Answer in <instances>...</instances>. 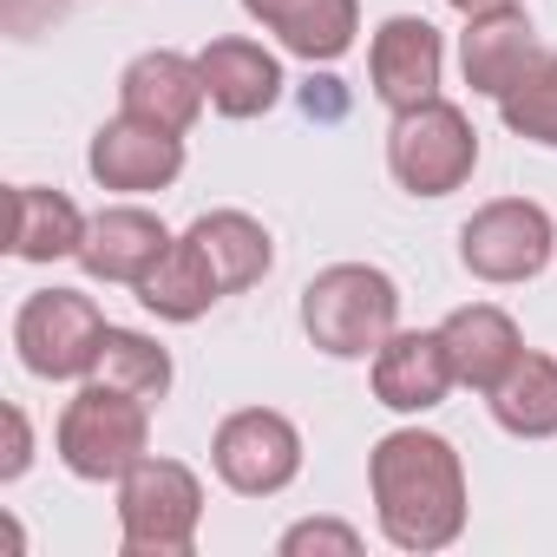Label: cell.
<instances>
[{"label":"cell","mask_w":557,"mask_h":557,"mask_svg":"<svg viewBox=\"0 0 557 557\" xmlns=\"http://www.w3.org/2000/svg\"><path fill=\"white\" fill-rule=\"evenodd\" d=\"M368 492H374V518L381 537L394 550H446L466 531V466L453 453V440L426 433V426H400L387 440H374L368 453Z\"/></svg>","instance_id":"obj_1"},{"label":"cell","mask_w":557,"mask_h":557,"mask_svg":"<svg viewBox=\"0 0 557 557\" xmlns=\"http://www.w3.org/2000/svg\"><path fill=\"white\" fill-rule=\"evenodd\" d=\"M400 329V283L374 262H329L302 289V335L335 361H374Z\"/></svg>","instance_id":"obj_2"},{"label":"cell","mask_w":557,"mask_h":557,"mask_svg":"<svg viewBox=\"0 0 557 557\" xmlns=\"http://www.w3.org/2000/svg\"><path fill=\"white\" fill-rule=\"evenodd\" d=\"M53 446H60V466L86 485H119L145 453H151V400L138 394H119L106 381H86L60 426H53Z\"/></svg>","instance_id":"obj_3"},{"label":"cell","mask_w":557,"mask_h":557,"mask_svg":"<svg viewBox=\"0 0 557 557\" xmlns=\"http://www.w3.org/2000/svg\"><path fill=\"white\" fill-rule=\"evenodd\" d=\"M203 524V479L184 459L145 453L119 479V544L125 557H190Z\"/></svg>","instance_id":"obj_4"},{"label":"cell","mask_w":557,"mask_h":557,"mask_svg":"<svg viewBox=\"0 0 557 557\" xmlns=\"http://www.w3.org/2000/svg\"><path fill=\"white\" fill-rule=\"evenodd\" d=\"M387 171L407 197H453L479 171V132L453 99H426L413 112H394L387 132Z\"/></svg>","instance_id":"obj_5"},{"label":"cell","mask_w":557,"mask_h":557,"mask_svg":"<svg viewBox=\"0 0 557 557\" xmlns=\"http://www.w3.org/2000/svg\"><path fill=\"white\" fill-rule=\"evenodd\" d=\"M106 329L112 322L99 315L92 296H79V289H40L14 315V348H21V368L40 374V381H92Z\"/></svg>","instance_id":"obj_6"},{"label":"cell","mask_w":557,"mask_h":557,"mask_svg":"<svg viewBox=\"0 0 557 557\" xmlns=\"http://www.w3.org/2000/svg\"><path fill=\"white\" fill-rule=\"evenodd\" d=\"M557 256V223L531 197H492L459 230V262L479 283H531Z\"/></svg>","instance_id":"obj_7"},{"label":"cell","mask_w":557,"mask_h":557,"mask_svg":"<svg viewBox=\"0 0 557 557\" xmlns=\"http://www.w3.org/2000/svg\"><path fill=\"white\" fill-rule=\"evenodd\" d=\"M210 466L230 492L243 498H275V492H289L296 472H302V433L289 413H275V407H236L216 440H210Z\"/></svg>","instance_id":"obj_8"},{"label":"cell","mask_w":557,"mask_h":557,"mask_svg":"<svg viewBox=\"0 0 557 557\" xmlns=\"http://www.w3.org/2000/svg\"><path fill=\"white\" fill-rule=\"evenodd\" d=\"M86 171L106 184V190H125V197H145V190H164L177 184L184 171V132H164L151 119H106L86 145Z\"/></svg>","instance_id":"obj_9"},{"label":"cell","mask_w":557,"mask_h":557,"mask_svg":"<svg viewBox=\"0 0 557 557\" xmlns=\"http://www.w3.org/2000/svg\"><path fill=\"white\" fill-rule=\"evenodd\" d=\"M440 73H446V40L433 21H420V14L381 21V34L368 47V79L387 112H413V106L440 99Z\"/></svg>","instance_id":"obj_10"},{"label":"cell","mask_w":557,"mask_h":557,"mask_svg":"<svg viewBox=\"0 0 557 557\" xmlns=\"http://www.w3.org/2000/svg\"><path fill=\"white\" fill-rule=\"evenodd\" d=\"M177 236L164 230V216L158 210H145V203H112V210H99L92 223H86V243H79V269L92 275V283H125V289H138L145 275H151V262L171 249Z\"/></svg>","instance_id":"obj_11"},{"label":"cell","mask_w":557,"mask_h":557,"mask_svg":"<svg viewBox=\"0 0 557 557\" xmlns=\"http://www.w3.org/2000/svg\"><path fill=\"white\" fill-rule=\"evenodd\" d=\"M459 387L453 355L440 342V329H394L374 348V400L394 413H433L446 394Z\"/></svg>","instance_id":"obj_12"},{"label":"cell","mask_w":557,"mask_h":557,"mask_svg":"<svg viewBox=\"0 0 557 557\" xmlns=\"http://www.w3.org/2000/svg\"><path fill=\"white\" fill-rule=\"evenodd\" d=\"M203 106H210V92H203V66H197L190 53L151 47V53H138V60L119 73V112L151 119V125H164V132H190Z\"/></svg>","instance_id":"obj_13"},{"label":"cell","mask_w":557,"mask_h":557,"mask_svg":"<svg viewBox=\"0 0 557 557\" xmlns=\"http://www.w3.org/2000/svg\"><path fill=\"white\" fill-rule=\"evenodd\" d=\"M243 14L309 66H335L361 34V0H243Z\"/></svg>","instance_id":"obj_14"},{"label":"cell","mask_w":557,"mask_h":557,"mask_svg":"<svg viewBox=\"0 0 557 557\" xmlns=\"http://www.w3.org/2000/svg\"><path fill=\"white\" fill-rule=\"evenodd\" d=\"M537 27L524 21V8H492V14H472L466 34H459V66H466V86L485 92V99H505L531 60H537Z\"/></svg>","instance_id":"obj_15"},{"label":"cell","mask_w":557,"mask_h":557,"mask_svg":"<svg viewBox=\"0 0 557 557\" xmlns=\"http://www.w3.org/2000/svg\"><path fill=\"white\" fill-rule=\"evenodd\" d=\"M203 66V92L223 119H262L275 99H283V66H275L269 47L243 40V34H223L197 53Z\"/></svg>","instance_id":"obj_16"},{"label":"cell","mask_w":557,"mask_h":557,"mask_svg":"<svg viewBox=\"0 0 557 557\" xmlns=\"http://www.w3.org/2000/svg\"><path fill=\"white\" fill-rule=\"evenodd\" d=\"M440 342H446V355H453L459 387H479V394H492V387L505 381V368L524 355V335H518V322H511L498 302H466V309H453V315L440 322Z\"/></svg>","instance_id":"obj_17"},{"label":"cell","mask_w":557,"mask_h":557,"mask_svg":"<svg viewBox=\"0 0 557 557\" xmlns=\"http://www.w3.org/2000/svg\"><path fill=\"white\" fill-rule=\"evenodd\" d=\"M138 302H145L158 322H197V315H210V309L223 302V275H216V262L203 256V243H197L190 230L151 262V275L138 283Z\"/></svg>","instance_id":"obj_18"},{"label":"cell","mask_w":557,"mask_h":557,"mask_svg":"<svg viewBox=\"0 0 557 557\" xmlns=\"http://www.w3.org/2000/svg\"><path fill=\"white\" fill-rule=\"evenodd\" d=\"M485 407L511 440H550L557 433V355L524 348L505 368V381L485 394Z\"/></svg>","instance_id":"obj_19"},{"label":"cell","mask_w":557,"mask_h":557,"mask_svg":"<svg viewBox=\"0 0 557 557\" xmlns=\"http://www.w3.org/2000/svg\"><path fill=\"white\" fill-rule=\"evenodd\" d=\"M86 223L79 203L66 190H47V184H14V256L21 262H60V256H79L86 243Z\"/></svg>","instance_id":"obj_20"},{"label":"cell","mask_w":557,"mask_h":557,"mask_svg":"<svg viewBox=\"0 0 557 557\" xmlns=\"http://www.w3.org/2000/svg\"><path fill=\"white\" fill-rule=\"evenodd\" d=\"M190 236H197V243H203V256L216 262L223 296L256 289L262 275H269V262H275V243H269V230H262L249 210H210V216H197V223H190Z\"/></svg>","instance_id":"obj_21"},{"label":"cell","mask_w":557,"mask_h":557,"mask_svg":"<svg viewBox=\"0 0 557 557\" xmlns=\"http://www.w3.org/2000/svg\"><path fill=\"white\" fill-rule=\"evenodd\" d=\"M92 381H106L119 394H138V400H164L171 394V355H164V342H151L138 329H106Z\"/></svg>","instance_id":"obj_22"},{"label":"cell","mask_w":557,"mask_h":557,"mask_svg":"<svg viewBox=\"0 0 557 557\" xmlns=\"http://www.w3.org/2000/svg\"><path fill=\"white\" fill-rule=\"evenodd\" d=\"M498 119H505L518 138L557 151V53H550V47H544V53L531 60V73L498 99Z\"/></svg>","instance_id":"obj_23"},{"label":"cell","mask_w":557,"mask_h":557,"mask_svg":"<svg viewBox=\"0 0 557 557\" xmlns=\"http://www.w3.org/2000/svg\"><path fill=\"white\" fill-rule=\"evenodd\" d=\"M275 550L283 557H361V531L342 518H302L275 537Z\"/></svg>","instance_id":"obj_24"},{"label":"cell","mask_w":557,"mask_h":557,"mask_svg":"<svg viewBox=\"0 0 557 557\" xmlns=\"http://www.w3.org/2000/svg\"><path fill=\"white\" fill-rule=\"evenodd\" d=\"M0 420H8V459H0V479L14 485V479L34 466V426H27V407H8Z\"/></svg>","instance_id":"obj_25"},{"label":"cell","mask_w":557,"mask_h":557,"mask_svg":"<svg viewBox=\"0 0 557 557\" xmlns=\"http://www.w3.org/2000/svg\"><path fill=\"white\" fill-rule=\"evenodd\" d=\"M302 112H309V119H342V112H348L342 79H329V73H322V79H309V86H302Z\"/></svg>","instance_id":"obj_26"},{"label":"cell","mask_w":557,"mask_h":557,"mask_svg":"<svg viewBox=\"0 0 557 557\" xmlns=\"http://www.w3.org/2000/svg\"><path fill=\"white\" fill-rule=\"evenodd\" d=\"M446 8H459L472 21V14H492V8H518V0H446Z\"/></svg>","instance_id":"obj_27"}]
</instances>
